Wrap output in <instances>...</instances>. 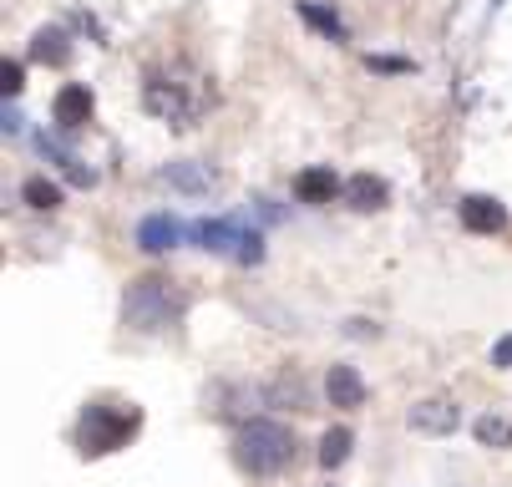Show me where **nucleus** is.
I'll list each match as a JSON object with an SVG mask.
<instances>
[{
	"label": "nucleus",
	"mask_w": 512,
	"mask_h": 487,
	"mask_svg": "<svg viewBox=\"0 0 512 487\" xmlns=\"http://www.w3.org/2000/svg\"><path fill=\"white\" fill-rule=\"evenodd\" d=\"M26 72H21V61H6V72H0V87H6V97H16L26 82H21Z\"/></svg>",
	"instance_id": "19"
},
{
	"label": "nucleus",
	"mask_w": 512,
	"mask_h": 487,
	"mask_svg": "<svg viewBox=\"0 0 512 487\" xmlns=\"http://www.w3.org/2000/svg\"><path fill=\"white\" fill-rule=\"evenodd\" d=\"M345 330H350V335H376V325H371V320H345Z\"/></svg>",
	"instance_id": "21"
},
{
	"label": "nucleus",
	"mask_w": 512,
	"mask_h": 487,
	"mask_svg": "<svg viewBox=\"0 0 512 487\" xmlns=\"http://www.w3.org/2000/svg\"><path fill=\"white\" fill-rule=\"evenodd\" d=\"M87 117H92V92H87L82 82H71V87H61V92H56V102H51V122H56V127L77 132Z\"/></svg>",
	"instance_id": "9"
},
{
	"label": "nucleus",
	"mask_w": 512,
	"mask_h": 487,
	"mask_svg": "<svg viewBox=\"0 0 512 487\" xmlns=\"http://www.w3.org/2000/svg\"><path fill=\"white\" fill-rule=\"evenodd\" d=\"M188 315V290L168 274H142L122 295V325L137 335H163Z\"/></svg>",
	"instance_id": "1"
},
{
	"label": "nucleus",
	"mask_w": 512,
	"mask_h": 487,
	"mask_svg": "<svg viewBox=\"0 0 512 487\" xmlns=\"http://www.w3.org/2000/svg\"><path fill=\"white\" fill-rule=\"evenodd\" d=\"M295 447H300L295 432H289L284 422H274V416H244V422L234 427V462L249 477H279V472H289Z\"/></svg>",
	"instance_id": "4"
},
{
	"label": "nucleus",
	"mask_w": 512,
	"mask_h": 487,
	"mask_svg": "<svg viewBox=\"0 0 512 487\" xmlns=\"http://www.w3.org/2000/svg\"><path fill=\"white\" fill-rule=\"evenodd\" d=\"M325 401H330L335 411H360L365 401H371V386H365V376H360L355 366L335 361V366L325 371Z\"/></svg>",
	"instance_id": "6"
},
{
	"label": "nucleus",
	"mask_w": 512,
	"mask_h": 487,
	"mask_svg": "<svg viewBox=\"0 0 512 487\" xmlns=\"http://www.w3.org/2000/svg\"><path fill=\"white\" fill-rule=\"evenodd\" d=\"M492 366H497V371H512V335H502V340L492 345Z\"/></svg>",
	"instance_id": "20"
},
{
	"label": "nucleus",
	"mask_w": 512,
	"mask_h": 487,
	"mask_svg": "<svg viewBox=\"0 0 512 487\" xmlns=\"http://www.w3.org/2000/svg\"><path fill=\"white\" fill-rule=\"evenodd\" d=\"M345 198H350V208L371 214V208H386V183L371 178V173H355V178L345 183Z\"/></svg>",
	"instance_id": "12"
},
{
	"label": "nucleus",
	"mask_w": 512,
	"mask_h": 487,
	"mask_svg": "<svg viewBox=\"0 0 512 487\" xmlns=\"http://www.w3.org/2000/svg\"><path fill=\"white\" fill-rule=\"evenodd\" d=\"M193 239H198L203 249H213V254H239L244 229H239L234 219H203V224H193Z\"/></svg>",
	"instance_id": "10"
},
{
	"label": "nucleus",
	"mask_w": 512,
	"mask_h": 487,
	"mask_svg": "<svg viewBox=\"0 0 512 487\" xmlns=\"http://www.w3.org/2000/svg\"><path fill=\"white\" fill-rule=\"evenodd\" d=\"M350 447H355V432H350V427H330V432L320 437V467H325V472L345 467Z\"/></svg>",
	"instance_id": "14"
},
{
	"label": "nucleus",
	"mask_w": 512,
	"mask_h": 487,
	"mask_svg": "<svg viewBox=\"0 0 512 487\" xmlns=\"http://www.w3.org/2000/svg\"><path fill=\"white\" fill-rule=\"evenodd\" d=\"M142 432V406L137 401H117V396H97L82 406L77 416V452L82 457H107V452H122L132 437Z\"/></svg>",
	"instance_id": "3"
},
{
	"label": "nucleus",
	"mask_w": 512,
	"mask_h": 487,
	"mask_svg": "<svg viewBox=\"0 0 512 487\" xmlns=\"http://www.w3.org/2000/svg\"><path fill=\"white\" fill-rule=\"evenodd\" d=\"M472 432H477V442L482 447H512V422H507V416H477V422H472Z\"/></svg>",
	"instance_id": "16"
},
{
	"label": "nucleus",
	"mask_w": 512,
	"mask_h": 487,
	"mask_svg": "<svg viewBox=\"0 0 512 487\" xmlns=\"http://www.w3.org/2000/svg\"><path fill=\"white\" fill-rule=\"evenodd\" d=\"M31 56H36V61H46V66H66V61H71V46H66V36L51 26V31H36Z\"/></svg>",
	"instance_id": "15"
},
{
	"label": "nucleus",
	"mask_w": 512,
	"mask_h": 487,
	"mask_svg": "<svg viewBox=\"0 0 512 487\" xmlns=\"http://www.w3.org/2000/svg\"><path fill=\"white\" fill-rule=\"evenodd\" d=\"M462 229L467 234H502L507 229V208L497 203V198H482V193H472V198H462Z\"/></svg>",
	"instance_id": "8"
},
{
	"label": "nucleus",
	"mask_w": 512,
	"mask_h": 487,
	"mask_svg": "<svg viewBox=\"0 0 512 487\" xmlns=\"http://www.w3.org/2000/svg\"><path fill=\"white\" fill-rule=\"evenodd\" d=\"M406 427L421 432V437H452V432L462 427V411H457V401H447V396H426V401H416V406L406 411Z\"/></svg>",
	"instance_id": "5"
},
{
	"label": "nucleus",
	"mask_w": 512,
	"mask_h": 487,
	"mask_svg": "<svg viewBox=\"0 0 512 487\" xmlns=\"http://www.w3.org/2000/svg\"><path fill=\"white\" fill-rule=\"evenodd\" d=\"M335 193H340L335 168H305V173L295 178V198H300V203H330Z\"/></svg>",
	"instance_id": "11"
},
{
	"label": "nucleus",
	"mask_w": 512,
	"mask_h": 487,
	"mask_svg": "<svg viewBox=\"0 0 512 487\" xmlns=\"http://www.w3.org/2000/svg\"><path fill=\"white\" fill-rule=\"evenodd\" d=\"M26 203L46 214V208H56V203H61V188H56V183H46V178H31V183H26Z\"/></svg>",
	"instance_id": "18"
},
{
	"label": "nucleus",
	"mask_w": 512,
	"mask_h": 487,
	"mask_svg": "<svg viewBox=\"0 0 512 487\" xmlns=\"http://www.w3.org/2000/svg\"><path fill=\"white\" fill-rule=\"evenodd\" d=\"M163 183H173V188H183V193H208L218 178H213V168H203V163H168V168H163Z\"/></svg>",
	"instance_id": "13"
},
{
	"label": "nucleus",
	"mask_w": 512,
	"mask_h": 487,
	"mask_svg": "<svg viewBox=\"0 0 512 487\" xmlns=\"http://www.w3.org/2000/svg\"><path fill=\"white\" fill-rule=\"evenodd\" d=\"M300 16H305L310 26H320L325 36H335V41H345V26H340V16H335V11H320V6H310V0H305V6H300Z\"/></svg>",
	"instance_id": "17"
},
{
	"label": "nucleus",
	"mask_w": 512,
	"mask_h": 487,
	"mask_svg": "<svg viewBox=\"0 0 512 487\" xmlns=\"http://www.w3.org/2000/svg\"><path fill=\"white\" fill-rule=\"evenodd\" d=\"M142 102H148L153 117L173 122V127H188L208 102H213V87L193 72V66L173 61V66H158V72H148V82H142Z\"/></svg>",
	"instance_id": "2"
},
{
	"label": "nucleus",
	"mask_w": 512,
	"mask_h": 487,
	"mask_svg": "<svg viewBox=\"0 0 512 487\" xmlns=\"http://www.w3.org/2000/svg\"><path fill=\"white\" fill-rule=\"evenodd\" d=\"M183 244V224L173 214H148L137 224V249L142 254H173Z\"/></svg>",
	"instance_id": "7"
}]
</instances>
